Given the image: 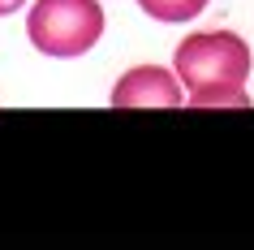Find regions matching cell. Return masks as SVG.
Masks as SVG:
<instances>
[{
    "label": "cell",
    "instance_id": "cell-1",
    "mask_svg": "<svg viewBox=\"0 0 254 250\" xmlns=\"http://www.w3.org/2000/svg\"><path fill=\"white\" fill-rule=\"evenodd\" d=\"M181 86L194 91H241L250 78V48L233 30H198L186 35L173 52Z\"/></svg>",
    "mask_w": 254,
    "mask_h": 250
},
{
    "label": "cell",
    "instance_id": "cell-2",
    "mask_svg": "<svg viewBox=\"0 0 254 250\" xmlns=\"http://www.w3.org/2000/svg\"><path fill=\"white\" fill-rule=\"evenodd\" d=\"M26 35L43 56H82L104 35V9L95 0H35Z\"/></svg>",
    "mask_w": 254,
    "mask_h": 250
},
{
    "label": "cell",
    "instance_id": "cell-3",
    "mask_svg": "<svg viewBox=\"0 0 254 250\" xmlns=\"http://www.w3.org/2000/svg\"><path fill=\"white\" fill-rule=\"evenodd\" d=\"M181 99V78L160 65H134L112 86V108H177Z\"/></svg>",
    "mask_w": 254,
    "mask_h": 250
},
{
    "label": "cell",
    "instance_id": "cell-4",
    "mask_svg": "<svg viewBox=\"0 0 254 250\" xmlns=\"http://www.w3.org/2000/svg\"><path fill=\"white\" fill-rule=\"evenodd\" d=\"M142 13L155 17V22H190L207 9V0H138Z\"/></svg>",
    "mask_w": 254,
    "mask_h": 250
},
{
    "label": "cell",
    "instance_id": "cell-5",
    "mask_svg": "<svg viewBox=\"0 0 254 250\" xmlns=\"http://www.w3.org/2000/svg\"><path fill=\"white\" fill-rule=\"evenodd\" d=\"M190 104L194 108H246L250 99H246V91H194L190 95Z\"/></svg>",
    "mask_w": 254,
    "mask_h": 250
},
{
    "label": "cell",
    "instance_id": "cell-6",
    "mask_svg": "<svg viewBox=\"0 0 254 250\" xmlns=\"http://www.w3.org/2000/svg\"><path fill=\"white\" fill-rule=\"evenodd\" d=\"M22 4H26V0H0V17L13 13V9H22Z\"/></svg>",
    "mask_w": 254,
    "mask_h": 250
}]
</instances>
